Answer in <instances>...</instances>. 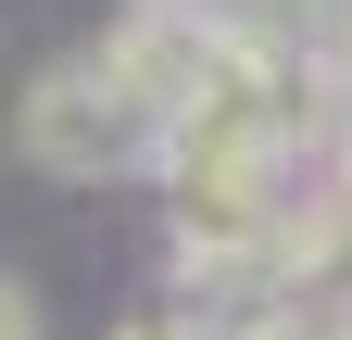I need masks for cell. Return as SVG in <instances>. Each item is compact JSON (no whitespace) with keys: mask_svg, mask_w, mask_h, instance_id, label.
<instances>
[{"mask_svg":"<svg viewBox=\"0 0 352 340\" xmlns=\"http://www.w3.org/2000/svg\"><path fill=\"white\" fill-rule=\"evenodd\" d=\"M13 139H25V164H38V177H63V189H101V177H139L164 126L126 101L113 76H101V51H76V63H51V76L25 89Z\"/></svg>","mask_w":352,"mask_h":340,"instance_id":"1","label":"cell"},{"mask_svg":"<svg viewBox=\"0 0 352 340\" xmlns=\"http://www.w3.org/2000/svg\"><path fill=\"white\" fill-rule=\"evenodd\" d=\"M113 340H214V328H201V315H176V303H151V315H126Z\"/></svg>","mask_w":352,"mask_h":340,"instance_id":"2","label":"cell"},{"mask_svg":"<svg viewBox=\"0 0 352 340\" xmlns=\"http://www.w3.org/2000/svg\"><path fill=\"white\" fill-rule=\"evenodd\" d=\"M0 340H38V303H25L13 277H0Z\"/></svg>","mask_w":352,"mask_h":340,"instance_id":"3","label":"cell"},{"mask_svg":"<svg viewBox=\"0 0 352 340\" xmlns=\"http://www.w3.org/2000/svg\"><path fill=\"white\" fill-rule=\"evenodd\" d=\"M126 13H214V0H126Z\"/></svg>","mask_w":352,"mask_h":340,"instance_id":"4","label":"cell"}]
</instances>
